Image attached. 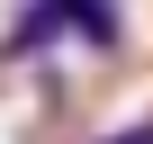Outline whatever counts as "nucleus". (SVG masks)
I'll use <instances>...</instances> for the list:
<instances>
[{"instance_id":"obj_1","label":"nucleus","mask_w":153,"mask_h":144,"mask_svg":"<svg viewBox=\"0 0 153 144\" xmlns=\"http://www.w3.org/2000/svg\"><path fill=\"white\" fill-rule=\"evenodd\" d=\"M54 36H81V45H117V0H27L18 27H9V54H45Z\"/></svg>"},{"instance_id":"obj_2","label":"nucleus","mask_w":153,"mask_h":144,"mask_svg":"<svg viewBox=\"0 0 153 144\" xmlns=\"http://www.w3.org/2000/svg\"><path fill=\"white\" fill-rule=\"evenodd\" d=\"M108 144H153V117H144V126H117Z\"/></svg>"}]
</instances>
